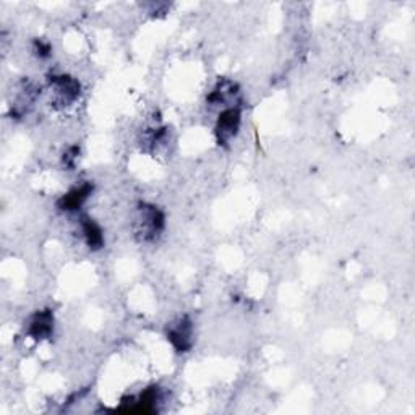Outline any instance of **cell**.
Instances as JSON below:
<instances>
[{
    "mask_svg": "<svg viewBox=\"0 0 415 415\" xmlns=\"http://www.w3.org/2000/svg\"><path fill=\"white\" fill-rule=\"evenodd\" d=\"M136 224L138 234H141L144 240H154L164 229V214L158 208L143 204Z\"/></svg>",
    "mask_w": 415,
    "mask_h": 415,
    "instance_id": "6da1fadb",
    "label": "cell"
},
{
    "mask_svg": "<svg viewBox=\"0 0 415 415\" xmlns=\"http://www.w3.org/2000/svg\"><path fill=\"white\" fill-rule=\"evenodd\" d=\"M240 122H242V114L237 107H229L219 114L218 125H216V136L219 144L229 143L239 134Z\"/></svg>",
    "mask_w": 415,
    "mask_h": 415,
    "instance_id": "7a4b0ae2",
    "label": "cell"
},
{
    "mask_svg": "<svg viewBox=\"0 0 415 415\" xmlns=\"http://www.w3.org/2000/svg\"><path fill=\"white\" fill-rule=\"evenodd\" d=\"M51 88L60 104H70L80 94V85L70 76H52Z\"/></svg>",
    "mask_w": 415,
    "mask_h": 415,
    "instance_id": "3957f363",
    "label": "cell"
},
{
    "mask_svg": "<svg viewBox=\"0 0 415 415\" xmlns=\"http://www.w3.org/2000/svg\"><path fill=\"white\" fill-rule=\"evenodd\" d=\"M167 339L176 347L177 352H186L191 347V323L189 318H180L167 331Z\"/></svg>",
    "mask_w": 415,
    "mask_h": 415,
    "instance_id": "277c9868",
    "label": "cell"
},
{
    "mask_svg": "<svg viewBox=\"0 0 415 415\" xmlns=\"http://www.w3.org/2000/svg\"><path fill=\"white\" fill-rule=\"evenodd\" d=\"M52 331H54V315L51 310L38 311V314L31 316V320L28 323V334L36 341L49 338Z\"/></svg>",
    "mask_w": 415,
    "mask_h": 415,
    "instance_id": "5b68a950",
    "label": "cell"
},
{
    "mask_svg": "<svg viewBox=\"0 0 415 415\" xmlns=\"http://www.w3.org/2000/svg\"><path fill=\"white\" fill-rule=\"evenodd\" d=\"M91 190H93V186L89 184H85V185L78 186V189H74L71 191H69V194L65 195L62 200H60V208L67 209V211L80 208L81 204L86 201V198L91 195Z\"/></svg>",
    "mask_w": 415,
    "mask_h": 415,
    "instance_id": "8992f818",
    "label": "cell"
},
{
    "mask_svg": "<svg viewBox=\"0 0 415 415\" xmlns=\"http://www.w3.org/2000/svg\"><path fill=\"white\" fill-rule=\"evenodd\" d=\"M81 231H83V236H85L86 239V244L89 245V249H101L102 244H104V236H102L101 227L96 224L93 219L83 218Z\"/></svg>",
    "mask_w": 415,
    "mask_h": 415,
    "instance_id": "52a82bcc",
    "label": "cell"
}]
</instances>
